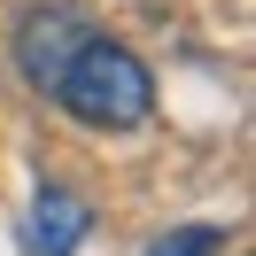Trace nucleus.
<instances>
[{"mask_svg":"<svg viewBox=\"0 0 256 256\" xmlns=\"http://www.w3.org/2000/svg\"><path fill=\"white\" fill-rule=\"evenodd\" d=\"M94 233V210L78 202L70 186H39V202H32V248L39 256H78V240Z\"/></svg>","mask_w":256,"mask_h":256,"instance_id":"obj_3","label":"nucleus"},{"mask_svg":"<svg viewBox=\"0 0 256 256\" xmlns=\"http://www.w3.org/2000/svg\"><path fill=\"white\" fill-rule=\"evenodd\" d=\"M94 32V24L78 16V8H24V24H16V70L47 94L54 78H62V62H70V47Z\"/></svg>","mask_w":256,"mask_h":256,"instance_id":"obj_2","label":"nucleus"},{"mask_svg":"<svg viewBox=\"0 0 256 256\" xmlns=\"http://www.w3.org/2000/svg\"><path fill=\"white\" fill-rule=\"evenodd\" d=\"M218 248H225V233H218V225H178V233H163L148 256H218Z\"/></svg>","mask_w":256,"mask_h":256,"instance_id":"obj_4","label":"nucleus"},{"mask_svg":"<svg viewBox=\"0 0 256 256\" xmlns=\"http://www.w3.org/2000/svg\"><path fill=\"white\" fill-rule=\"evenodd\" d=\"M47 94L62 101V109L78 116L86 132H140L148 116H156V70H148L140 54L124 47V39L86 32L78 47H70L62 78H54Z\"/></svg>","mask_w":256,"mask_h":256,"instance_id":"obj_1","label":"nucleus"}]
</instances>
